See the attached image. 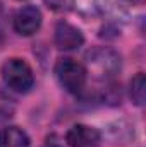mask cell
<instances>
[{
  "instance_id": "cell-6",
  "label": "cell",
  "mask_w": 146,
  "mask_h": 147,
  "mask_svg": "<svg viewBox=\"0 0 146 147\" xmlns=\"http://www.w3.org/2000/svg\"><path fill=\"white\" fill-rule=\"evenodd\" d=\"M65 140L71 147H98L100 132L88 125H74L67 132Z\"/></svg>"
},
{
  "instance_id": "cell-1",
  "label": "cell",
  "mask_w": 146,
  "mask_h": 147,
  "mask_svg": "<svg viewBox=\"0 0 146 147\" xmlns=\"http://www.w3.org/2000/svg\"><path fill=\"white\" fill-rule=\"evenodd\" d=\"M0 74L5 86L16 92H28L35 86L33 70L23 58H7L0 67Z\"/></svg>"
},
{
  "instance_id": "cell-9",
  "label": "cell",
  "mask_w": 146,
  "mask_h": 147,
  "mask_svg": "<svg viewBox=\"0 0 146 147\" xmlns=\"http://www.w3.org/2000/svg\"><path fill=\"white\" fill-rule=\"evenodd\" d=\"M145 87H146V79L145 74L139 72L136 74L131 80V87H129V94L131 99L136 106H143L145 105Z\"/></svg>"
},
{
  "instance_id": "cell-4",
  "label": "cell",
  "mask_w": 146,
  "mask_h": 147,
  "mask_svg": "<svg viewBox=\"0 0 146 147\" xmlns=\"http://www.w3.org/2000/svg\"><path fill=\"white\" fill-rule=\"evenodd\" d=\"M41 26V12L36 5H24L14 16V29L21 36L35 34Z\"/></svg>"
},
{
  "instance_id": "cell-5",
  "label": "cell",
  "mask_w": 146,
  "mask_h": 147,
  "mask_svg": "<svg viewBox=\"0 0 146 147\" xmlns=\"http://www.w3.org/2000/svg\"><path fill=\"white\" fill-rule=\"evenodd\" d=\"M53 41H55V46L59 50H65V51H72L77 50L79 46H83L84 43V36L83 33L74 28L72 24L69 22H59L55 26V34H53Z\"/></svg>"
},
{
  "instance_id": "cell-8",
  "label": "cell",
  "mask_w": 146,
  "mask_h": 147,
  "mask_svg": "<svg viewBox=\"0 0 146 147\" xmlns=\"http://www.w3.org/2000/svg\"><path fill=\"white\" fill-rule=\"evenodd\" d=\"M0 147H29V137L19 127H7L0 130Z\"/></svg>"
},
{
  "instance_id": "cell-10",
  "label": "cell",
  "mask_w": 146,
  "mask_h": 147,
  "mask_svg": "<svg viewBox=\"0 0 146 147\" xmlns=\"http://www.w3.org/2000/svg\"><path fill=\"white\" fill-rule=\"evenodd\" d=\"M43 147H62V146H60L55 139H48V140L45 142V146H43Z\"/></svg>"
},
{
  "instance_id": "cell-7",
  "label": "cell",
  "mask_w": 146,
  "mask_h": 147,
  "mask_svg": "<svg viewBox=\"0 0 146 147\" xmlns=\"http://www.w3.org/2000/svg\"><path fill=\"white\" fill-rule=\"evenodd\" d=\"M72 7L83 17H100L110 12L119 0H71Z\"/></svg>"
},
{
  "instance_id": "cell-3",
  "label": "cell",
  "mask_w": 146,
  "mask_h": 147,
  "mask_svg": "<svg viewBox=\"0 0 146 147\" xmlns=\"http://www.w3.org/2000/svg\"><path fill=\"white\" fill-rule=\"evenodd\" d=\"M88 65L100 79H112L120 70V57L108 48H95L86 55Z\"/></svg>"
},
{
  "instance_id": "cell-2",
  "label": "cell",
  "mask_w": 146,
  "mask_h": 147,
  "mask_svg": "<svg viewBox=\"0 0 146 147\" xmlns=\"http://www.w3.org/2000/svg\"><path fill=\"white\" fill-rule=\"evenodd\" d=\"M55 75L60 82V86L71 92V94H79L84 86H86V79H88V70L83 63L76 62L74 58H59V62L55 63Z\"/></svg>"
}]
</instances>
